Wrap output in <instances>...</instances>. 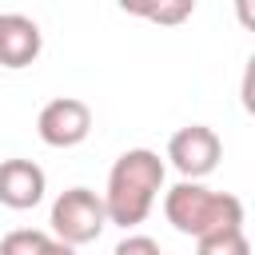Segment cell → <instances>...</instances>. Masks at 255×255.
<instances>
[{
  "mask_svg": "<svg viewBox=\"0 0 255 255\" xmlns=\"http://www.w3.org/2000/svg\"><path fill=\"white\" fill-rule=\"evenodd\" d=\"M163 179H167V167H163V159L151 147L124 151L112 163V171H108V191L100 195L104 211H108V223H116L124 231L139 227L151 215L155 195L163 191Z\"/></svg>",
  "mask_w": 255,
  "mask_h": 255,
  "instance_id": "6da1fadb",
  "label": "cell"
},
{
  "mask_svg": "<svg viewBox=\"0 0 255 255\" xmlns=\"http://www.w3.org/2000/svg\"><path fill=\"white\" fill-rule=\"evenodd\" d=\"M163 215L179 235L203 239L215 231H243V199L231 191H211L203 183L179 179L163 191Z\"/></svg>",
  "mask_w": 255,
  "mask_h": 255,
  "instance_id": "7a4b0ae2",
  "label": "cell"
},
{
  "mask_svg": "<svg viewBox=\"0 0 255 255\" xmlns=\"http://www.w3.org/2000/svg\"><path fill=\"white\" fill-rule=\"evenodd\" d=\"M48 223H52V239H60L68 247H84V243H96L104 235L108 211L92 187H68L56 195Z\"/></svg>",
  "mask_w": 255,
  "mask_h": 255,
  "instance_id": "3957f363",
  "label": "cell"
},
{
  "mask_svg": "<svg viewBox=\"0 0 255 255\" xmlns=\"http://www.w3.org/2000/svg\"><path fill=\"white\" fill-rule=\"evenodd\" d=\"M167 159L171 167L187 179V183H199L203 175H211L223 159V139L207 128V124H187L179 128L171 139H167Z\"/></svg>",
  "mask_w": 255,
  "mask_h": 255,
  "instance_id": "277c9868",
  "label": "cell"
},
{
  "mask_svg": "<svg viewBox=\"0 0 255 255\" xmlns=\"http://www.w3.org/2000/svg\"><path fill=\"white\" fill-rule=\"evenodd\" d=\"M92 131V108L76 96H56L36 116V135L48 147H76Z\"/></svg>",
  "mask_w": 255,
  "mask_h": 255,
  "instance_id": "5b68a950",
  "label": "cell"
},
{
  "mask_svg": "<svg viewBox=\"0 0 255 255\" xmlns=\"http://www.w3.org/2000/svg\"><path fill=\"white\" fill-rule=\"evenodd\" d=\"M48 175L36 159H0V203L12 211H28L44 199Z\"/></svg>",
  "mask_w": 255,
  "mask_h": 255,
  "instance_id": "8992f818",
  "label": "cell"
},
{
  "mask_svg": "<svg viewBox=\"0 0 255 255\" xmlns=\"http://www.w3.org/2000/svg\"><path fill=\"white\" fill-rule=\"evenodd\" d=\"M44 48L40 24L24 12H0V68H28Z\"/></svg>",
  "mask_w": 255,
  "mask_h": 255,
  "instance_id": "52a82bcc",
  "label": "cell"
},
{
  "mask_svg": "<svg viewBox=\"0 0 255 255\" xmlns=\"http://www.w3.org/2000/svg\"><path fill=\"white\" fill-rule=\"evenodd\" d=\"M52 243L48 231H36V227H16L0 239V255H44V247Z\"/></svg>",
  "mask_w": 255,
  "mask_h": 255,
  "instance_id": "ba28073f",
  "label": "cell"
},
{
  "mask_svg": "<svg viewBox=\"0 0 255 255\" xmlns=\"http://www.w3.org/2000/svg\"><path fill=\"white\" fill-rule=\"evenodd\" d=\"M195 255H251V239L243 231H215L195 239Z\"/></svg>",
  "mask_w": 255,
  "mask_h": 255,
  "instance_id": "9c48e42d",
  "label": "cell"
},
{
  "mask_svg": "<svg viewBox=\"0 0 255 255\" xmlns=\"http://www.w3.org/2000/svg\"><path fill=\"white\" fill-rule=\"evenodd\" d=\"M131 16H143V20H155V24H179L195 12L191 0H175V4H131L128 8Z\"/></svg>",
  "mask_w": 255,
  "mask_h": 255,
  "instance_id": "30bf717a",
  "label": "cell"
},
{
  "mask_svg": "<svg viewBox=\"0 0 255 255\" xmlns=\"http://www.w3.org/2000/svg\"><path fill=\"white\" fill-rule=\"evenodd\" d=\"M112 255H163V251H159V243L151 235H124Z\"/></svg>",
  "mask_w": 255,
  "mask_h": 255,
  "instance_id": "8fae6325",
  "label": "cell"
}]
</instances>
